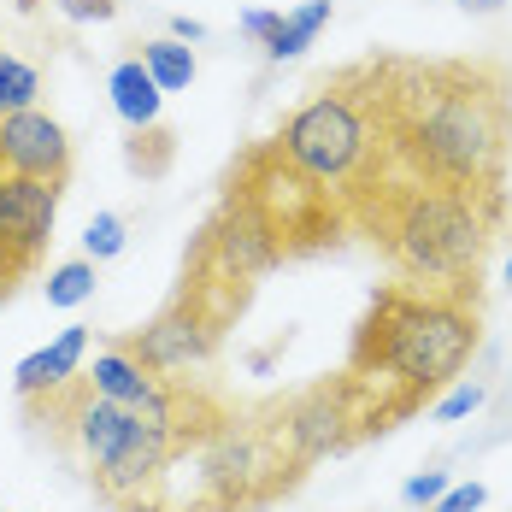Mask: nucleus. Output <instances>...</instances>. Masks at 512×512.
Here are the masks:
<instances>
[{"instance_id":"obj_1","label":"nucleus","mask_w":512,"mask_h":512,"mask_svg":"<svg viewBox=\"0 0 512 512\" xmlns=\"http://www.w3.org/2000/svg\"><path fill=\"white\" fill-rule=\"evenodd\" d=\"M377 101L389 171L507 201L512 71L495 59L377 53Z\"/></svg>"},{"instance_id":"obj_2","label":"nucleus","mask_w":512,"mask_h":512,"mask_svg":"<svg viewBox=\"0 0 512 512\" xmlns=\"http://www.w3.org/2000/svg\"><path fill=\"white\" fill-rule=\"evenodd\" d=\"M348 230L365 236L395 283L424 295H483V265L507 230V201L383 171L348 201Z\"/></svg>"},{"instance_id":"obj_3","label":"nucleus","mask_w":512,"mask_h":512,"mask_svg":"<svg viewBox=\"0 0 512 512\" xmlns=\"http://www.w3.org/2000/svg\"><path fill=\"white\" fill-rule=\"evenodd\" d=\"M24 418L42 424L53 448L83 465L89 489L112 512H171V465L201 448V436L183 424L101 401L83 371L48 395H30Z\"/></svg>"},{"instance_id":"obj_4","label":"nucleus","mask_w":512,"mask_h":512,"mask_svg":"<svg viewBox=\"0 0 512 512\" xmlns=\"http://www.w3.org/2000/svg\"><path fill=\"white\" fill-rule=\"evenodd\" d=\"M483 348V312L460 295H424L407 283H383L354 330L348 377L371 389L383 430L418 412L436 389L460 383V371Z\"/></svg>"},{"instance_id":"obj_5","label":"nucleus","mask_w":512,"mask_h":512,"mask_svg":"<svg viewBox=\"0 0 512 512\" xmlns=\"http://www.w3.org/2000/svg\"><path fill=\"white\" fill-rule=\"evenodd\" d=\"M271 154L312 177L324 195H336L342 212L365 183L389 171V136H383V101H377V53L342 65L318 83V95L301 101L271 136Z\"/></svg>"},{"instance_id":"obj_6","label":"nucleus","mask_w":512,"mask_h":512,"mask_svg":"<svg viewBox=\"0 0 512 512\" xmlns=\"http://www.w3.org/2000/svg\"><path fill=\"white\" fill-rule=\"evenodd\" d=\"M189 460L201 471V495L189 512H259L301 483V460L289 454L277 407H230Z\"/></svg>"},{"instance_id":"obj_7","label":"nucleus","mask_w":512,"mask_h":512,"mask_svg":"<svg viewBox=\"0 0 512 512\" xmlns=\"http://www.w3.org/2000/svg\"><path fill=\"white\" fill-rule=\"evenodd\" d=\"M248 301H254V289L224 283V277H212V271H201V265L183 259L177 295H171L142 330H124V336H112V342H118L124 354H136L148 371H159V377H189V371H201V365L218 359L230 324L248 312Z\"/></svg>"},{"instance_id":"obj_8","label":"nucleus","mask_w":512,"mask_h":512,"mask_svg":"<svg viewBox=\"0 0 512 512\" xmlns=\"http://www.w3.org/2000/svg\"><path fill=\"white\" fill-rule=\"evenodd\" d=\"M277 418H283V436H289V454L301 460V471H312L318 460H336L359 448L365 436L383 430V412L371 401V389L359 377H324L301 395L277 401Z\"/></svg>"},{"instance_id":"obj_9","label":"nucleus","mask_w":512,"mask_h":512,"mask_svg":"<svg viewBox=\"0 0 512 512\" xmlns=\"http://www.w3.org/2000/svg\"><path fill=\"white\" fill-rule=\"evenodd\" d=\"M59 201H65V183L0 171V248L18 259L24 271H36L42 254H48L53 224H59Z\"/></svg>"},{"instance_id":"obj_10","label":"nucleus","mask_w":512,"mask_h":512,"mask_svg":"<svg viewBox=\"0 0 512 512\" xmlns=\"http://www.w3.org/2000/svg\"><path fill=\"white\" fill-rule=\"evenodd\" d=\"M0 171L42 177V183H71V136H65V124L42 106L6 112L0 118Z\"/></svg>"},{"instance_id":"obj_11","label":"nucleus","mask_w":512,"mask_h":512,"mask_svg":"<svg viewBox=\"0 0 512 512\" xmlns=\"http://www.w3.org/2000/svg\"><path fill=\"white\" fill-rule=\"evenodd\" d=\"M83 354H89V324H65L48 348H36V354L18 359V371H12L18 401L48 395V389H59V383H71V377L83 371Z\"/></svg>"},{"instance_id":"obj_12","label":"nucleus","mask_w":512,"mask_h":512,"mask_svg":"<svg viewBox=\"0 0 512 512\" xmlns=\"http://www.w3.org/2000/svg\"><path fill=\"white\" fill-rule=\"evenodd\" d=\"M106 95H112V112H118L130 130H148V124H159L165 89H159L154 77H148V65H142L136 53L112 65V77H106Z\"/></svg>"},{"instance_id":"obj_13","label":"nucleus","mask_w":512,"mask_h":512,"mask_svg":"<svg viewBox=\"0 0 512 512\" xmlns=\"http://www.w3.org/2000/svg\"><path fill=\"white\" fill-rule=\"evenodd\" d=\"M330 18H336L330 0H307V6H295V12H283V24H277L259 48H265V59H277V65H283V59H301V53L318 42V30H324Z\"/></svg>"},{"instance_id":"obj_14","label":"nucleus","mask_w":512,"mask_h":512,"mask_svg":"<svg viewBox=\"0 0 512 512\" xmlns=\"http://www.w3.org/2000/svg\"><path fill=\"white\" fill-rule=\"evenodd\" d=\"M136 59L148 65V77H154L165 95H177V89H189V83H195V53H189V42H177V36L142 42V53H136Z\"/></svg>"},{"instance_id":"obj_15","label":"nucleus","mask_w":512,"mask_h":512,"mask_svg":"<svg viewBox=\"0 0 512 512\" xmlns=\"http://www.w3.org/2000/svg\"><path fill=\"white\" fill-rule=\"evenodd\" d=\"M171 159H177V136L165 130V124H148V130H130V148H124V165L142 177V183H154L171 171Z\"/></svg>"},{"instance_id":"obj_16","label":"nucleus","mask_w":512,"mask_h":512,"mask_svg":"<svg viewBox=\"0 0 512 512\" xmlns=\"http://www.w3.org/2000/svg\"><path fill=\"white\" fill-rule=\"evenodd\" d=\"M95 283H101V265L83 254V259H65V265H53L48 271V307H83L89 295H95Z\"/></svg>"},{"instance_id":"obj_17","label":"nucleus","mask_w":512,"mask_h":512,"mask_svg":"<svg viewBox=\"0 0 512 512\" xmlns=\"http://www.w3.org/2000/svg\"><path fill=\"white\" fill-rule=\"evenodd\" d=\"M36 95H42V71L30 59H18L12 48H0V118L36 106Z\"/></svg>"},{"instance_id":"obj_18","label":"nucleus","mask_w":512,"mask_h":512,"mask_svg":"<svg viewBox=\"0 0 512 512\" xmlns=\"http://www.w3.org/2000/svg\"><path fill=\"white\" fill-rule=\"evenodd\" d=\"M124 242H130V236H124V218H118V212H95L89 230H83V254L95 259V265L118 259L124 254Z\"/></svg>"},{"instance_id":"obj_19","label":"nucleus","mask_w":512,"mask_h":512,"mask_svg":"<svg viewBox=\"0 0 512 512\" xmlns=\"http://www.w3.org/2000/svg\"><path fill=\"white\" fill-rule=\"evenodd\" d=\"M483 401H489V389H483V383H448V395L430 407V418H436V424H460V418H471Z\"/></svg>"},{"instance_id":"obj_20","label":"nucleus","mask_w":512,"mask_h":512,"mask_svg":"<svg viewBox=\"0 0 512 512\" xmlns=\"http://www.w3.org/2000/svg\"><path fill=\"white\" fill-rule=\"evenodd\" d=\"M442 489H448V471H418V477L401 483V501H407V507H436Z\"/></svg>"},{"instance_id":"obj_21","label":"nucleus","mask_w":512,"mask_h":512,"mask_svg":"<svg viewBox=\"0 0 512 512\" xmlns=\"http://www.w3.org/2000/svg\"><path fill=\"white\" fill-rule=\"evenodd\" d=\"M483 501H489V489L483 483H448L442 489V501L430 512H483Z\"/></svg>"},{"instance_id":"obj_22","label":"nucleus","mask_w":512,"mask_h":512,"mask_svg":"<svg viewBox=\"0 0 512 512\" xmlns=\"http://www.w3.org/2000/svg\"><path fill=\"white\" fill-rule=\"evenodd\" d=\"M53 6L77 24H112L118 18V0H53Z\"/></svg>"},{"instance_id":"obj_23","label":"nucleus","mask_w":512,"mask_h":512,"mask_svg":"<svg viewBox=\"0 0 512 512\" xmlns=\"http://www.w3.org/2000/svg\"><path fill=\"white\" fill-rule=\"evenodd\" d=\"M277 24H283V12H271V6H248L242 12V36H254V42H265Z\"/></svg>"},{"instance_id":"obj_24","label":"nucleus","mask_w":512,"mask_h":512,"mask_svg":"<svg viewBox=\"0 0 512 512\" xmlns=\"http://www.w3.org/2000/svg\"><path fill=\"white\" fill-rule=\"evenodd\" d=\"M24 277H30V271H24L18 259L6 254V248H0V307H6L12 295H18V283H24Z\"/></svg>"},{"instance_id":"obj_25","label":"nucleus","mask_w":512,"mask_h":512,"mask_svg":"<svg viewBox=\"0 0 512 512\" xmlns=\"http://www.w3.org/2000/svg\"><path fill=\"white\" fill-rule=\"evenodd\" d=\"M171 36H177V42H206V24L189 18V12H177V18H171Z\"/></svg>"},{"instance_id":"obj_26","label":"nucleus","mask_w":512,"mask_h":512,"mask_svg":"<svg viewBox=\"0 0 512 512\" xmlns=\"http://www.w3.org/2000/svg\"><path fill=\"white\" fill-rule=\"evenodd\" d=\"M465 12H471V18H495V12H501V6H507V0H460Z\"/></svg>"},{"instance_id":"obj_27","label":"nucleus","mask_w":512,"mask_h":512,"mask_svg":"<svg viewBox=\"0 0 512 512\" xmlns=\"http://www.w3.org/2000/svg\"><path fill=\"white\" fill-rule=\"evenodd\" d=\"M507 289H512V259H507Z\"/></svg>"}]
</instances>
